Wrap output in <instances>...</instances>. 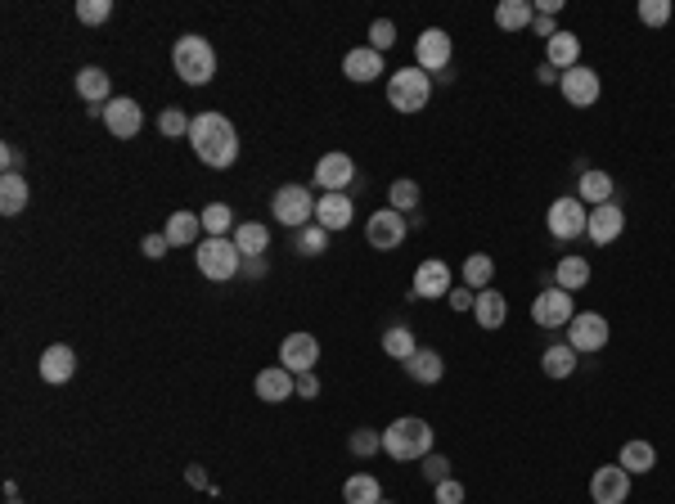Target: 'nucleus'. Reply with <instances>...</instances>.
Masks as SVG:
<instances>
[{
  "mask_svg": "<svg viewBox=\"0 0 675 504\" xmlns=\"http://www.w3.org/2000/svg\"><path fill=\"white\" fill-rule=\"evenodd\" d=\"M189 122H194V117H185V108H176V104L158 113V131L171 135V140H176V135H189Z\"/></svg>",
  "mask_w": 675,
  "mask_h": 504,
  "instance_id": "obj_43",
  "label": "nucleus"
},
{
  "mask_svg": "<svg viewBox=\"0 0 675 504\" xmlns=\"http://www.w3.org/2000/svg\"><path fill=\"white\" fill-rule=\"evenodd\" d=\"M387 207H392V212H401V216L419 212V180H410V176L392 180V185H387Z\"/></svg>",
  "mask_w": 675,
  "mask_h": 504,
  "instance_id": "obj_37",
  "label": "nucleus"
},
{
  "mask_svg": "<svg viewBox=\"0 0 675 504\" xmlns=\"http://www.w3.org/2000/svg\"><path fill=\"white\" fill-rule=\"evenodd\" d=\"M342 77L356 81V86H369V81L383 77V54L369 50V45H356V50L342 54Z\"/></svg>",
  "mask_w": 675,
  "mask_h": 504,
  "instance_id": "obj_20",
  "label": "nucleus"
},
{
  "mask_svg": "<svg viewBox=\"0 0 675 504\" xmlns=\"http://www.w3.org/2000/svg\"><path fill=\"white\" fill-rule=\"evenodd\" d=\"M77 95L86 99L90 108H104L108 99H113V77H108L99 63H86V68L77 72Z\"/></svg>",
  "mask_w": 675,
  "mask_h": 504,
  "instance_id": "obj_24",
  "label": "nucleus"
},
{
  "mask_svg": "<svg viewBox=\"0 0 675 504\" xmlns=\"http://www.w3.org/2000/svg\"><path fill=\"white\" fill-rule=\"evenodd\" d=\"M189 144H194V158L203 162V167H234V158H239V131L230 126V117L221 113H198L194 122H189Z\"/></svg>",
  "mask_w": 675,
  "mask_h": 504,
  "instance_id": "obj_1",
  "label": "nucleus"
},
{
  "mask_svg": "<svg viewBox=\"0 0 675 504\" xmlns=\"http://www.w3.org/2000/svg\"><path fill=\"white\" fill-rule=\"evenodd\" d=\"M315 185L324 189V194H347L351 185H356V162H351V153H324L320 162H315Z\"/></svg>",
  "mask_w": 675,
  "mask_h": 504,
  "instance_id": "obj_12",
  "label": "nucleus"
},
{
  "mask_svg": "<svg viewBox=\"0 0 675 504\" xmlns=\"http://www.w3.org/2000/svg\"><path fill=\"white\" fill-rule=\"evenodd\" d=\"M545 63H549L554 72L576 68V63H581V36L567 32V27H558V32L545 41Z\"/></svg>",
  "mask_w": 675,
  "mask_h": 504,
  "instance_id": "obj_23",
  "label": "nucleus"
},
{
  "mask_svg": "<svg viewBox=\"0 0 675 504\" xmlns=\"http://www.w3.org/2000/svg\"><path fill=\"white\" fill-rule=\"evenodd\" d=\"M27 198H32V185H27L23 171L0 176V216H18L27 207Z\"/></svg>",
  "mask_w": 675,
  "mask_h": 504,
  "instance_id": "obj_28",
  "label": "nucleus"
},
{
  "mask_svg": "<svg viewBox=\"0 0 675 504\" xmlns=\"http://www.w3.org/2000/svg\"><path fill=\"white\" fill-rule=\"evenodd\" d=\"M576 315V302L567 288H540L536 302H531V320L540 324V329H567Z\"/></svg>",
  "mask_w": 675,
  "mask_h": 504,
  "instance_id": "obj_9",
  "label": "nucleus"
},
{
  "mask_svg": "<svg viewBox=\"0 0 675 504\" xmlns=\"http://www.w3.org/2000/svg\"><path fill=\"white\" fill-rule=\"evenodd\" d=\"M450 288H455V275H450L446 261H423V266L414 270L410 297H423V302H432V297H446Z\"/></svg>",
  "mask_w": 675,
  "mask_h": 504,
  "instance_id": "obj_18",
  "label": "nucleus"
},
{
  "mask_svg": "<svg viewBox=\"0 0 675 504\" xmlns=\"http://www.w3.org/2000/svg\"><path fill=\"white\" fill-rule=\"evenodd\" d=\"M428 99H432V77L419 68V63L396 68L392 77H387V104H392L396 113H423Z\"/></svg>",
  "mask_w": 675,
  "mask_h": 504,
  "instance_id": "obj_4",
  "label": "nucleus"
},
{
  "mask_svg": "<svg viewBox=\"0 0 675 504\" xmlns=\"http://www.w3.org/2000/svg\"><path fill=\"white\" fill-rule=\"evenodd\" d=\"M342 500L347 504H378L383 500V486H378L374 473H351L347 482H342Z\"/></svg>",
  "mask_w": 675,
  "mask_h": 504,
  "instance_id": "obj_33",
  "label": "nucleus"
},
{
  "mask_svg": "<svg viewBox=\"0 0 675 504\" xmlns=\"http://www.w3.org/2000/svg\"><path fill=\"white\" fill-rule=\"evenodd\" d=\"M297 396L315 401V396H320V378H315V374H297Z\"/></svg>",
  "mask_w": 675,
  "mask_h": 504,
  "instance_id": "obj_50",
  "label": "nucleus"
},
{
  "mask_svg": "<svg viewBox=\"0 0 675 504\" xmlns=\"http://www.w3.org/2000/svg\"><path fill=\"white\" fill-rule=\"evenodd\" d=\"M617 464L626 468L630 477L653 473V468H657V450H653V441H626V446H621V455H617Z\"/></svg>",
  "mask_w": 675,
  "mask_h": 504,
  "instance_id": "obj_30",
  "label": "nucleus"
},
{
  "mask_svg": "<svg viewBox=\"0 0 675 504\" xmlns=\"http://www.w3.org/2000/svg\"><path fill=\"white\" fill-rule=\"evenodd\" d=\"M378 504H392V500H378Z\"/></svg>",
  "mask_w": 675,
  "mask_h": 504,
  "instance_id": "obj_56",
  "label": "nucleus"
},
{
  "mask_svg": "<svg viewBox=\"0 0 675 504\" xmlns=\"http://www.w3.org/2000/svg\"><path fill=\"white\" fill-rule=\"evenodd\" d=\"M585 284H590V261H585V257H576V252H567V257L554 266V288H567V293H581Z\"/></svg>",
  "mask_w": 675,
  "mask_h": 504,
  "instance_id": "obj_31",
  "label": "nucleus"
},
{
  "mask_svg": "<svg viewBox=\"0 0 675 504\" xmlns=\"http://www.w3.org/2000/svg\"><path fill=\"white\" fill-rule=\"evenodd\" d=\"M536 77L545 81V86H558V77H563V72H554V68H549V63H540V72H536Z\"/></svg>",
  "mask_w": 675,
  "mask_h": 504,
  "instance_id": "obj_54",
  "label": "nucleus"
},
{
  "mask_svg": "<svg viewBox=\"0 0 675 504\" xmlns=\"http://www.w3.org/2000/svg\"><path fill=\"white\" fill-rule=\"evenodd\" d=\"M347 450H351L356 459L378 455V450H383V432H378V428H356V432L347 437Z\"/></svg>",
  "mask_w": 675,
  "mask_h": 504,
  "instance_id": "obj_41",
  "label": "nucleus"
},
{
  "mask_svg": "<svg viewBox=\"0 0 675 504\" xmlns=\"http://www.w3.org/2000/svg\"><path fill=\"white\" fill-rule=\"evenodd\" d=\"M531 18H536L531 0H500L495 5V27H504V32H522V27H531Z\"/></svg>",
  "mask_w": 675,
  "mask_h": 504,
  "instance_id": "obj_34",
  "label": "nucleus"
},
{
  "mask_svg": "<svg viewBox=\"0 0 675 504\" xmlns=\"http://www.w3.org/2000/svg\"><path fill=\"white\" fill-rule=\"evenodd\" d=\"M351 216H356V203H351V194H320L315 198V225H324V230H347Z\"/></svg>",
  "mask_w": 675,
  "mask_h": 504,
  "instance_id": "obj_22",
  "label": "nucleus"
},
{
  "mask_svg": "<svg viewBox=\"0 0 675 504\" xmlns=\"http://www.w3.org/2000/svg\"><path fill=\"white\" fill-rule=\"evenodd\" d=\"M77 18L86 27H104L113 18V0H77Z\"/></svg>",
  "mask_w": 675,
  "mask_h": 504,
  "instance_id": "obj_42",
  "label": "nucleus"
},
{
  "mask_svg": "<svg viewBox=\"0 0 675 504\" xmlns=\"http://www.w3.org/2000/svg\"><path fill=\"white\" fill-rule=\"evenodd\" d=\"M198 216H203L207 239H230V234H234V212H230V203H207Z\"/></svg>",
  "mask_w": 675,
  "mask_h": 504,
  "instance_id": "obj_39",
  "label": "nucleus"
},
{
  "mask_svg": "<svg viewBox=\"0 0 675 504\" xmlns=\"http://www.w3.org/2000/svg\"><path fill=\"white\" fill-rule=\"evenodd\" d=\"M446 477H450V459L432 450V455L423 459V482H432V486H437V482H446Z\"/></svg>",
  "mask_w": 675,
  "mask_h": 504,
  "instance_id": "obj_47",
  "label": "nucleus"
},
{
  "mask_svg": "<svg viewBox=\"0 0 675 504\" xmlns=\"http://www.w3.org/2000/svg\"><path fill=\"white\" fill-rule=\"evenodd\" d=\"M383 351H387L392 360H401V365H405V360H410L414 351H419V338H414L410 324H387V329H383Z\"/></svg>",
  "mask_w": 675,
  "mask_h": 504,
  "instance_id": "obj_32",
  "label": "nucleus"
},
{
  "mask_svg": "<svg viewBox=\"0 0 675 504\" xmlns=\"http://www.w3.org/2000/svg\"><path fill=\"white\" fill-rule=\"evenodd\" d=\"M459 275H464V284L473 288V293H482V288L495 284V261L486 257V252H473V257L464 261V270H459Z\"/></svg>",
  "mask_w": 675,
  "mask_h": 504,
  "instance_id": "obj_38",
  "label": "nucleus"
},
{
  "mask_svg": "<svg viewBox=\"0 0 675 504\" xmlns=\"http://www.w3.org/2000/svg\"><path fill=\"white\" fill-rule=\"evenodd\" d=\"M279 365L288 374H315V365H320V338L315 333H288L279 342Z\"/></svg>",
  "mask_w": 675,
  "mask_h": 504,
  "instance_id": "obj_11",
  "label": "nucleus"
},
{
  "mask_svg": "<svg viewBox=\"0 0 675 504\" xmlns=\"http://www.w3.org/2000/svg\"><path fill=\"white\" fill-rule=\"evenodd\" d=\"M383 450L401 464H423L432 455V423L419 414H401L383 428Z\"/></svg>",
  "mask_w": 675,
  "mask_h": 504,
  "instance_id": "obj_2",
  "label": "nucleus"
},
{
  "mask_svg": "<svg viewBox=\"0 0 675 504\" xmlns=\"http://www.w3.org/2000/svg\"><path fill=\"white\" fill-rule=\"evenodd\" d=\"M630 495V473L621 464H603L590 477V500L594 504H626Z\"/></svg>",
  "mask_w": 675,
  "mask_h": 504,
  "instance_id": "obj_16",
  "label": "nucleus"
},
{
  "mask_svg": "<svg viewBox=\"0 0 675 504\" xmlns=\"http://www.w3.org/2000/svg\"><path fill=\"white\" fill-rule=\"evenodd\" d=\"M0 162H5V176H9V171H18V162H23V153H18L14 144H5V149H0Z\"/></svg>",
  "mask_w": 675,
  "mask_h": 504,
  "instance_id": "obj_52",
  "label": "nucleus"
},
{
  "mask_svg": "<svg viewBox=\"0 0 675 504\" xmlns=\"http://www.w3.org/2000/svg\"><path fill=\"white\" fill-rule=\"evenodd\" d=\"M558 90H563V99L572 108H590L594 99L603 95V81L594 68H585V63H576V68H567L563 77H558Z\"/></svg>",
  "mask_w": 675,
  "mask_h": 504,
  "instance_id": "obj_15",
  "label": "nucleus"
},
{
  "mask_svg": "<svg viewBox=\"0 0 675 504\" xmlns=\"http://www.w3.org/2000/svg\"><path fill=\"white\" fill-rule=\"evenodd\" d=\"M432 500H437V504H464V482H459V477L437 482V486H432Z\"/></svg>",
  "mask_w": 675,
  "mask_h": 504,
  "instance_id": "obj_46",
  "label": "nucleus"
},
{
  "mask_svg": "<svg viewBox=\"0 0 675 504\" xmlns=\"http://www.w3.org/2000/svg\"><path fill=\"white\" fill-rule=\"evenodd\" d=\"M612 338L608 320H603L599 311H576L572 324H567V347L576 351V356H590V351H603Z\"/></svg>",
  "mask_w": 675,
  "mask_h": 504,
  "instance_id": "obj_8",
  "label": "nucleus"
},
{
  "mask_svg": "<svg viewBox=\"0 0 675 504\" xmlns=\"http://www.w3.org/2000/svg\"><path fill=\"white\" fill-rule=\"evenodd\" d=\"M396 45V23L392 18H374V23H369V50H392Z\"/></svg>",
  "mask_w": 675,
  "mask_h": 504,
  "instance_id": "obj_44",
  "label": "nucleus"
},
{
  "mask_svg": "<svg viewBox=\"0 0 675 504\" xmlns=\"http://www.w3.org/2000/svg\"><path fill=\"white\" fill-rule=\"evenodd\" d=\"M140 248H144V257H149V261H158V257H167V252H171V243H167V234H149Z\"/></svg>",
  "mask_w": 675,
  "mask_h": 504,
  "instance_id": "obj_49",
  "label": "nucleus"
},
{
  "mask_svg": "<svg viewBox=\"0 0 675 504\" xmlns=\"http://www.w3.org/2000/svg\"><path fill=\"white\" fill-rule=\"evenodd\" d=\"M473 320H477V329H486V333H495L504 320H509V302H504L500 288H482V293H477Z\"/></svg>",
  "mask_w": 675,
  "mask_h": 504,
  "instance_id": "obj_25",
  "label": "nucleus"
},
{
  "mask_svg": "<svg viewBox=\"0 0 675 504\" xmlns=\"http://www.w3.org/2000/svg\"><path fill=\"white\" fill-rule=\"evenodd\" d=\"M243 270H248L252 279H261V275H266V257H248V261H243Z\"/></svg>",
  "mask_w": 675,
  "mask_h": 504,
  "instance_id": "obj_53",
  "label": "nucleus"
},
{
  "mask_svg": "<svg viewBox=\"0 0 675 504\" xmlns=\"http://www.w3.org/2000/svg\"><path fill=\"white\" fill-rule=\"evenodd\" d=\"M576 198H581V203H590V207L612 203V176H608V171H585V176L576 180Z\"/></svg>",
  "mask_w": 675,
  "mask_h": 504,
  "instance_id": "obj_35",
  "label": "nucleus"
},
{
  "mask_svg": "<svg viewBox=\"0 0 675 504\" xmlns=\"http://www.w3.org/2000/svg\"><path fill=\"white\" fill-rule=\"evenodd\" d=\"M99 117H104L108 135H117V140H131V135H140V126H144V108L135 104V99H126V95L108 99V104L99 108Z\"/></svg>",
  "mask_w": 675,
  "mask_h": 504,
  "instance_id": "obj_13",
  "label": "nucleus"
},
{
  "mask_svg": "<svg viewBox=\"0 0 675 504\" xmlns=\"http://www.w3.org/2000/svg\"><path fill=\"white\" fill-rule=\"evenodd\" d=\"M450 32H441V27H423L419 32V41H414V63H419L423 72H446L450 68Z\"/></svg>",
  "mask_w": 675,
  "mask_h": 504,
  "instance_id": "obj_14",
  "label": "nucleus"
},
{
  "mask_svg": "<svg viewBox=\"0 0 675 504\" xmlns=\"http://www.w3.org/2000/svg\"><path fill=\"white\" fill-rule=\"evenodd\" d=\"M671 18V0H639V23L644 27H662Z\"/></svg>",
  "mask_w": 675,
  "mask_h": 504,
  "instance_id": "obj_45",
  "label": "nucleus"
},
{
  "mask_svg": "<svg viewBox=\"0 0 675 504\" xmlns=\"http://www.w3.org/2000/svg\"><path fill=\"white\" fill-rule=\"evenodd\" d=\"M270 216H275L279 225H288V230H306V225L315 221V198L306 185H279L275 194H270Z\"/></svg>",
  "mask_w": 675,
  "mask_h": 504,
  "instance_id": "obj_5",
  "label": "nucleus"
},
{
  "mask_svg": "<svg viewBox=\"0 0 675 504\" xmlns=\"http://www.w3.org/2000/svg\"><path fill=\"white\" fill-rule=\"evenodd\" d=\"M293 248L302 252V257H320L324 248H329V230L324 225H306V230H297V239H293Z\"/></svg>",
  "mask_w": 675,
  "mask_h": 504,
  "instance_id": "obj_40",
  "label": "nucleus"
},
{
  "mask_svg": "<svg viewBox=\"0 0 675 504\" xmlns=\"http://www.w3.org/2000/svg\"><path fill=\"white\" fill-rule=\"evenodd\" d=\"M576 351L567 347V342H554V347H545V356H540V369H545L549 378H572L576 374Z\"/></svg>",
  "mask_w": 675,
  "mask_h": 504,
  "instance_id": "obj_36",
  "label": "nucleus"
},
{
  "mask_svg": "<svg viewBox=\"0 0 675 504\" xmlns=\"http://www.w3.org/2000/svg\"><path fill=\"white\" fill-rule=\"evenodd\" d=\"M36 369H41V378H45V383L63 387L72 374H77V351H72L68 342H54V347H45V351H41Z\"/></svg>",
  "mask_w": 675,
  "mask_h": 504,
  "instance_id": "obj_19",
  "label": "nucleus"
},
{
  "mask_svg": "<svg viewBox=\"0 0 675 504\" xmlns=\"http://www.w3.org/2000/svg\"><path fill=\"white\" fill-rule=\"evenodd\" d=\"M621 230H626V212H621V203H599L590 207V221H585V234H590V243H617Z\"/></svg>",
  "mask_w": 675,
  "mask_h": 504,
  "instance_id": "obj_17",
  "label": "nucleus"
},
{
  "mask_svg": "<svg viewBox=\"0 0 675 504\" xmlns=\"http://www.w3.org/2000/svg\"><path fill=\"white\" fill-rule=\"evenodd\" d=\"M446 302H450V311H473V306H477V293H473V288H450V293H446Z\"/></svg>",
  "mask_w": 675,
  "mask_h": 504,
  "instance_id": "obj_48",
  "label": "nucleus"
},
{
  "mask_svg": "<svg viewBox=\"0 0 675 504\" xmlns=\"http://www.w3.org/2000/svg\"><path fill=\"white\" fill-rule=\"evenodd\" d=\"M198 230H203V216L198 212H171L167 216V225H162V234H167V243L171 248H185V243H198Z\"/></svg>",
  "mask_w": 675,
  "mask_h": 504,
  "instance_id": "obj_29",
  "label": "nucleus"
},
{
  "mask_svg": "<svg viewBox=\"0 0 675 504\" xmlns=\"http://www.w3.org/2000/svg\"><path fill=\"white\" fill-rule=\"evenodd\" d=\"M405 234H410V221H405L401 212H392V207H378V212L365 221V243L369 248H378V252L401 248Z\"/></svg>",
  "mask_w": 675,
  "mask_h": 504,
  "instance_id": "obj_10",
  "label": "nucleus"
},
{
  "mask_svg": "<svg viewBox=\"0 0 675 504\" xmlns=\"http://www.w3.org/2000/svg\"><path fill=\"white\" fill-rule=\"evenodd\" d=\"M585 221H590V207H585L576 194L554 198V203H549V212H545V225H549V234H554L558 243L581 239V234H585Z\"/></svg>",
  "mask_w": 675,
  "mask_h": 504,
  "instance_id": "obj_7",
  "label": "nucleus"
},
{
  "mask_svg": "<svg viewBox=\"0 0 675 504\" xmlns=\"http://www.w3.org/2000/svg\"><path fill=\"white\" fill-rule=\"evenodd\" d=\"M5 500H9V504H18V486H14V482H5Z\"/></svg>",
  "mask_w": 675,
  "mask_h": 504,
  "instance_id": "obj_55",
  "label": "nucleus"
},
{
  "mask_svg": "<svg viewBox=\"0 0 675 504\" xmlns=\"http://www.w3.org/2000/svg\"><path fill=\"white\" fill-rule=\"evenodd\" d=\"M405 374H410L414 383L432 387V383H441V374H446V360H441V351H432V347H419L410 360H405Z\"/></svg>",
  "mask_w": 675,
  "mask_h": 504,
  "instance_id": "obj_26",
  "label": "nucleus"
},
{
  "mask_svg": "<svg viewBox=\"0 0 675 504\" xmlns=\"http://www.w3.org/2000/svg\"><path fill=\"white\" fill-rule=\"evenodd\" d=\"M252 392H257L266 405H279V401H288V396H297V374H288L284 365H270L257 374Z\"/></svg>",
  "mask_w": 675,
  "mask_h": 504,
  "instance_id": "obj_21",
  "label": "nucleus"
},
{
  "mask_svg": "<svg viewBox=\"0 0 675 504\" xmlns=\"http://www.w3.org/2000/svg\"><path fill=\"white\" fill-rule=\"evenodd\" d=\"M531 32L545 36V41H549V36H554L558 27H554V18H549V14H536V18H531Z\"/></svg>",
  "mask_w": 675,
  "mask_h": 504,
  "instance_id": "obj_51",
  "label": "nucleus"
},
{
  "mask_svg": "<svg viewBox=\"0 0 675 504\" xmlns=\"http://www.w3.org/2000/svg\"><path fill=\"white\" fill-rule=\"evenodd\" d=\"M171 68L185 86H207L216 77V50L207 45V36L185 32L176 45H171Z\"/></svg>",
  "mask_w": 675,
  "mask_h": 504,
  "instance_id": "obj_3",
  "label": "nucleus"
},
{
  "mask_svg": "<svg viewBox=\"0 0 675 504\" xmlns=\"http://www.w3.org/2000/svg\"><path fill=\"white\" fill-rule=\"evenodd\" d=\"M194 266L203 279H216V284H225V279L239 275L243 266V252L234 248V239H203L194 252Z\"/></svg>",
  "mask_w": 675,
  "mask_h": 504,
  "instance_id": "obj_6",
  "label": "nucleus"
},
{
  "mask_svg": "<svg viewBox=\"0 0 675 504\" xmlns=\"http://www.w3.org/2000/svg\"><path fill=\"white\" fill-rule=\"evenodd\" d=\"M234 248L243 252V261L248 257H266V248H270V225H261V221H243V225H234Z\"/></svg>",
  "mask_w": 675,
  "mask_h": 504,
  "instance_id": "obj_27",
  "label": "nucleus"
}]
</instances>
